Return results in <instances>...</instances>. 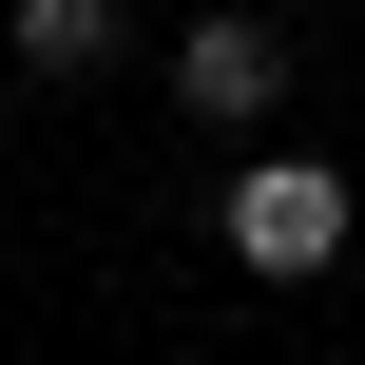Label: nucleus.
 I'll list each match as a JSON object with an SVG mask.
<instances>
[{"instance_id":"obj_2","label":"nucleus","mask_w":365,"mask_h":365,"mask_svg":"<svg viewBox=\"0 0 365 365\" xmlns=\"http://www.w3.org/2000/svg\"><path fill=\"white\" fill-rule=\"evenodd\" d=\"M173 115H212V135L289 115V19H269V0H212V19L173 38Z\"/></svg>"},{"instance_id":"obj_1","label":"nucleus","mask_w":365,"mask_h":365,"mask_svg":"<svg viewBox=\"0 0 365 365\" xmlns=\"http://www.w3.org/2000/svg\"><path fill=\"white\" fill-rule=\"evenodd\" d=\"M212 231H231V269H269V289H308V269H327V250H346V231H365V192H346V173H327V154H250Z\"/></svg>"},{"instance_id":"obj_3","label":"nucleus","mask_w":365,"mask_h":365,"mask_svg":"<svg viewBox=\"0 0 365 365\" xmlns=\"http://www.w3.org/2000/svg\"><path fill=\"white\" fill-rule=\"evenodd\" d=\"M0 38H19V77H38V96H77V77H115V58H135V0H0Z\"/></svg>"}]
</instances>
